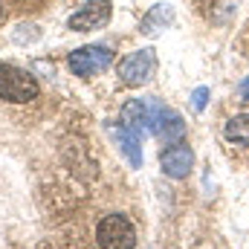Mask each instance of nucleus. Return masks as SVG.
<instances>
[{
    "label": "nucleus",
    "mask_w": 249,
    "mask_h": 249,
    "mask_svg": "<svg viewBox=\"0 0 249 249\" xmlns=\"http://www.w3.org/2000/svg\"><path fill=\"white\" fill-rule=\"evenodd\" d=\"M168 15H171V9H168V6H154V9H151V15H148V20H145V26H154V23H162V20L168 23V20H171Z\"/></svg>",
    "instance_id": "nucleus-11"
},
{
    "label": "nucleus",
    "mask_w": 249,
    "mask_h": 249,
    "mask_svg": "<svg viewBox=\"0 0 249 249\" xmlns=\"http://www.w3.org/2000/svg\"><path fill=\"white\" fill-rule=\"evenodd\" d=\"M223 136L232 142V145H244L249 148V113H238V116H232L226 127H223Z\"/></svg>",
    "instance_id": "nucleus-10"
},
{
    "label": "nucleus",
    "mask_w": 249,
    "mask_h": 249,
    "mask_svg": "<svg viewBox=\"0 0 249 249\" xmlns=\"http://www.w3.org/2000/svg\"><path fill=\"white\" fill-rule=\"evenodd\" d=\"M0 12H3V9H0Z\"/></svg>",
    "instance_id": "nucleus-14"
},
{
    "label": "nucleus",
    "mask_w": 249,
    "mask_h": 249,
    "mask_svg": "<svg viewBox=\"0 0 249 249\" xmlns=\"http://www.w3.org/2000/svg\"><path fill=\"white\" fill-rule=\"evenodd\" d=\"M154 50H136L130 55H124L122 61L116 64V75L124 87H139L142 81L151 78L154 72Z\"/></svg>",
    "instance_id": "nucleus-5"
},
{
    "label": "nucleus",
    "mask_w": 249,
    "mask_h": 249,
    "mask_svg": "<svg viewBox=\"0 0 249 249\" xmlns=\"http://www.w3.org/2000/svg\"><path fill=\"white\" fill-rule=\"evenodd\" d=\"M151 133L165 145H177L183 139V133H186V122L174 107L151 102Z\"/></svg>",
    "instance_id": "nucleus-4"
},
{
    "label": "nucleus",
    "mask_w": 249,
    "mask_h": 249,
    "mask_svg": "<svg viewBox=\"0 0 249 249\" xmlns=\"http://www.w3.org/2000/svg\"><path fill=\"white\" fill-rule=\"evenodd\" d=\"M238 93H241V99H247V102H249V78H244V81H241Z\"/></svg>",
    "instance_id": "nucleus-13"
},
{
    "label": "nucleus",
    "mask_w": 249,
    "mask_h": 249,
    "mask_svg": "<svg viewBox=\"0 0 249 249\" xmlns=\"http://www.w3.org/2000/svg\"><path fill=\"white\" fill-rule=\"evenodd\" d=\"M116 61L113 50L110 47H99V44H87V47H78L70 53L67 67L72 75H81V78H90V75H99L105 72L110 64Z\"/></svg>",
    "instance_id": "nucleus-3"
},
{
    "label": "nucleus",
    "mask_w": 249,
    "mask_h": 249,
    "mask_svg": "<svg viewBox=\"0 0 249 249\" xmlns=\"http://www.w3.org/2000/svg\"><path fill=\"white\" fill-rule=\"evenodd\" d=\"M119 122L133 127V130H151V102H142V99H130L124 102L122 113H119Z\"/></svg>",
    "instance_id": "nucleus-9"
},
{
    "label": "nucleus",
    "mask_w": 249,
    "mask_h": 249,
    "mask_svg": "<svg viewBox=\"0 0 249 249\" xmlns=\"http://www.w3.org/2000/svg\"><path fill=\"white\" fill-rule=\"evenodd\" d=\"M110 15H113V3L110 0H87L70 18V29L72 32H96V29L107 26Z\"/></svg>",
    "instance_id": "nucleus-6"
},
{
    "label": "nucleus",
    "mask_w": 249,
    "mask_h": 249,
    "mask_svg": "<svg viewBox=\"0 0 249 249\" xmlns=\"http://www.w3.org/2000/svg\"><path fill=\"white\" fill-rule=\"evenodd\" d=\"M96 244L99 249H136V229L127 214L110 212L96 226Z\"/></svg>",
    "instance_id": "nucleus-2"
},
{
    "label": "nucleus",
    "mask_w": 249,
    "mask_h": 249,
    "mask_svg": "<svg viewBox=\"0 0 249 249\" xmlns=\"http://www.w3.org/2000/svg\"><path fill=\"white\" fill-rule=\"evenodd\" d=\"M206 105H209V87H197V90L191 93V107H194L197 113H203Z\"/></svg>",
    "instance_id": "nucleus-12"
},
{
    "label": "nucleus",
    "mask_w": 249,
    "mask_h": 249,
    "mask_svg": "<svg viewBox=\"0 0 249 249\" xmlns=\"http://www.w3.org/2000/svg\"><path fill=\"white\" fill-rule=\"evenodd\" d=\"M38 78L32 72H26L23 67L0 61V99L12 102V105H26L32 99H38Z\"/></svg>",
    "instance_id": "nucleus-1"
},
{
    "label": "nucleus",
    "mask_w": 249,
    "mask_h": 249,
    "mask_svg": "<svg viewBox=\"0 0 249 249\" xmlns=\"http://www.w3.org/2000/svg\"><path fill=\"white\" fill-rule=\"evenodd\" d=\"M113 136H116V142H119L122 154L127 157L130 168H142V162H145V157H142V133L119 122V127L113 130Z\"/></svg>",
    "instance_id": "nucleus-8"
},
{
    "label": "nucleus",
    "mask_w": 249,
    "mask_h": 249,
    "mask_svg": "<svg viewBox=\"0 0 249 249\" xmlns=\"http://www.w3.org/2000/svg\"><path fill=\"white\" fill-rule=\"evenodd\" d=\"M160 168L165 171V177L183 180V177L191 174V168H194V151H191L188 145H183V142L165 145L162 154H160Z\"/></svg>",
    "instance_id": "nucleus-7"
}]
</instances>
